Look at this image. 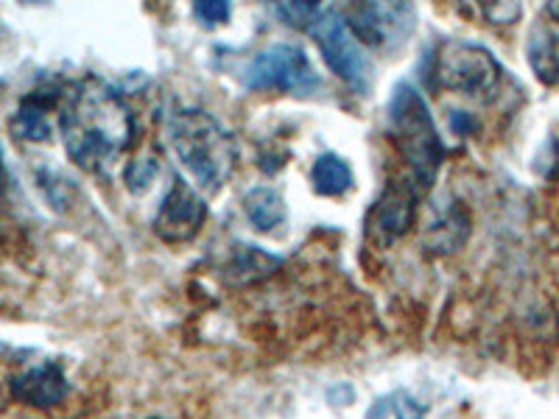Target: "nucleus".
Here are the masks:
<instances>
[{"label":"nucleus","instance_id":"nucleus-1","mask_svg":"<svg viewBox=\"0 0 559 419\" xmlns=\"http://www.w3.org/2000/svg\"><path fill=\"white\" fill-rule=\"evenodd\" d=\"M59 129L68 157L87 173H107L138 132L129 104L102 82H84L70 93Z\"/></svg>","mask_w":559,"mask_h":419},{"label":"nucleus","instance_id":"nucleus-2","mask_svg":"<svg viewBox=\"0 0 559 419\" xmlns=\"http://www.w3.org/2000/svg\"><path fill=\"white\" fill-rule=\"evenodd\" d=\"M168 143L199 184V191L218 193L238 163V146L233 134L204 109H177L166 123Z\"/></svg>","mask_w":559,"mask_h":419},{"label":"nucleus","instance_id":"nucleus-3","mask_svg":"<svg viewBox=\"0 0 559 419\" xmlns=\"http://www.w3.org/2000/svg\"><path fill=\"white\" fill-rule=\"evenodd\" d=\"M274 12L294 28L317 39L324 64L342 82H347L358 93H367L372 84V62L356 34L349 32L344 14H338L336 9L319 7V3H280Z\"/></svg>","mask_w":559,"mask_h":419},{"label":"nucleus","instance_id":"nucleus-4","mask_svg":"<svg viewBox=\"0 0 559 419\" xmlns=\"http://www.w3.org/2000/svg\"><path fill=\"white\" fill-rule=\"evenodd\" d=\"M389 132H392L394 146L406 159L414 182L426 191L437 179L445 146L433 127L431 109L426 98L419 96L412 84H397L389 98Z\"/></svg>","mask_w":559,"mask_h":419},{"label":"nucleus","instance_id":"nucleus-5","mask_svg":"<svg viewBox=\"0 0 559 419\" xmlns=\"http://www.w3.org/2000/svg\"><path fill=\"white\" fill-rule=\"evenodd\" d=\"M431 82L448 93L492 101L501 87V62L484 45L445 43L433 53Z\"/></svg>","mask_w":559,"mask_h":419},{"label":"nucleus","instance_id":"nucleus-6","mask_svg":"<svg viewBox=\"0 0 559 419\" xmlns=\"http://www.w3.org/2000/svg\"><path fill=\"white\" fill-rule=\"evenodd\" d=\"M247 87L252 89H280L292 96H308L319 87V76L311 59L297 45H269L266 51L249 62Z\"/></svg>","mask_w":559,"mask_h":419},{"label":"nucleus","instance_id":"nucleus-7","mask_svg":"<svg viewBox=\"0 0 559 419\" xmlns=\"http://www.w3.org/2000/svg\"><path fill=\"white\" fill-rule=\"evenodd\" d=\"M207 222V204L185 179H174L154 218V232L168 243H185L199 236Z\"/></svg>","mask_w":559,"mask_h":419},{"label":"nucleus","instance_id":"nucleus-8","mask_svg":"<svg viewBox=\"0 0 559 419\" xmlns=\"http://www.w3.org/2000/svg\"><path fill=\"white\" fill-rule=\"evenodd\" d=\"M9 392L14 400L45 411V408H57L59 403H64V397L70 394V383L57 361H45L14 375L9 381Z\"/></svg>","mask_w":559,"mask_h":419},{"label":"nucleus","instance_id":"nucleus-9","mask_svg":"<svg viewBox=\"0 0 559 419\" xmlns=\"http://www.w3.org/2000/svg\"><path fill=\"white\" fill-rule=\"evenodd\" d=\"M412 222H414V191L408 188V184L392 182L386 191H383V196L378 199L372 213H369L367 227L372 241L386 247V243L406 236Z\"/></svg>","mask_w":559,"mask_h":419},{"label":"nucleus","instance_id":"nucleus-10","mask_svg":"<svg viewBox=\"0 0 559 419\" xmlns=\"http://www.w3.org/2000/svg\"><path fill=\"white\" fill-rule=\"evenodd\" d=\"M528 64H532L534 76L540 79L543 84H559V32L551 26H537L532 28L526 43Z\"/></svg>","mask_w":559,"mask_h":419},{"label":"nucleus","instance_id":"nucleus-11","mask_svg":"<svg viewBox=\"0 0 559 419\" xmlns=\"http://www.w3.org/2000/svg\"><path fill=\"white\" fill-rule=\"evenodd\" d=\"M243 213L258 232H274L286 224L288 210L283 196L272 188H254L243 196Z\"/></svg>","mask_w":559,"mask_h":419},{"label":"nucleus","instance_id":"nucleus-12","mask_svg":"<svg viewBox=\"0 0 559 419\" xmlns=\"http://www.w3.org/2000/svg\"><path fill=\"white\" fill-rule=\"evenodd\" d=\"M277 266V258L263 252L261 247H238L233 249V258H229L227 277L233 279V283H238V286H249V283L266 279Z\"/></svg>","mask_w":559,"mask_h":419},{"label":"nucleus","instance_id":"nucleus-13","mask_svg":"<svg viewBox=\"0 0 559 419\" xmlns=\"http://www.w3.org/2000/svg\"><path fill=\"white\" fill-rule=\"evenodd\" d=\"M311 179L319 196H344L353 188V182H356L347 159L331 152L319 154L317 163H313Z\"/></svg>","mask_w":559,"mask_h":419},{"label":"nucleus","instance_id":"nucleus-14","mask_svg":"<svg viewBox=\"0 0 559 419\" xmlns=\"http://www.w3.org/2000/svg\"><path fill=\"white\" fill-rule=\"evenodd\" d=\"M12 129L17 137L34 140V143H43V140L51 137V123H48V101L39 96H28L26 101L20 104L17 115H14Z\"/></svg>","mask_w":559,"mask_h":419},{"label":"nucleus","instance_id":"nucleus-15","mask_svg":"<svg viewBox=\"0 0 559 419\" xmlns=\"http://www.w3.org/2000/svg\"><path fill=\"white\" fill-rule=\"evenodd\" d=\"M459 232H471V222L464 213H448V216L439 218L431 229H428V247H433L437 252H456L462 247V238H456Z\"/></svg>","mask_w":559,"mask_h":419},{"label":"nucleus","instance_id":"nucleus-16","mask_svg":"<svg viewBox=\"0 0 559 419\" xmlns=\"http://www.w3.org/2000/svg\"><path fill=\"white\" fill-rule=\"evenodd\" d=\"M157 173V163H154L152 157H143V159H134V163H129L127 166V184L132 188V191H140V188H146L148 179Z\"/></svg>","mask_w":559,"mask_h":419},{"label":"nucleus","instance_id":"nucleus-17","mask_svg":"<svg viewBox=\"0 0 559 419\" xmlns=\"http://www.w3.org/2000/svg\"><path fill=\"white\" fill-rule=\"evenodd\" d=\"M193 14H197V20L202 23V26L216 28L229 20V7L227 3H222V0H213V3H197V7H193Z\"/></svg>","mask_w":559,"mask_h":419},{"label":"nucleus","instance_id":"nucleus-18","mask_svg":"<svg viewBox=\"0 0 559 419\" xmlns=\"http://www.w3.org/2000/svg\"><path fill=\"white\" fill-rule=\"evenodd\" d=\"M484 17L489 23H496V26H512L515 20H521L523 9L518 3H484L481 7Z\"/></svg>","mask_w":559,"mask_h":419},{"label":"nucleus","instance_id":"nucleus-19","mask_svg":"<svg viewBox=\"0 0 559 419\" xmlns=\"http://www.w3.org/2000/svg\"><path fill=\"white\" fill-rule=\"evenodd\" d=\"M451 127L456 129L459 134H471L473 129H476V121H473V118L467 112H456L451 118Z\"/></svg>","mask_w":559,"mask_h":419},{"label":"nucleus","instance_id":"nucleus-20","mask_svg":"<svg viewBox=\"0 0 559 419\" xmlns=\"http://www.w3.org/2000/svg\"><path fill=\"white\" fill-rule=\"evenodd\" d=\"M7 182H9L7 166H3V154H0V196H3V191H7Z\"/></svg>","mask_w":559,"mask_h":419},{"label":"nucleus","instance_id":"nucleus-21","mask_svg":"<svg viewBox=\"0 0 559 419\" xmlns=\"http://www.w3.org/2000/svg\"><path fill=\"white\" fill-rule=\"evenodd\" d=\"M546 12L551 14V17L557 20V23H559V3H548V9H546Z\"/></svg>","mask_w":559,"mask_h":419},{"label":"nucleus","instance_id":"nucleus-22","mask_svg":"<svg viewBox=\"0 0 559 419\" xmlns=\"http://www.w3.org/2000/svg\"><path fill=\"white\" fill-rule=\"evenodd\" d=\"M148 419H154V417H148Z\"/></svg>","mask_w":559,"mask_h":419}]
</instances>
